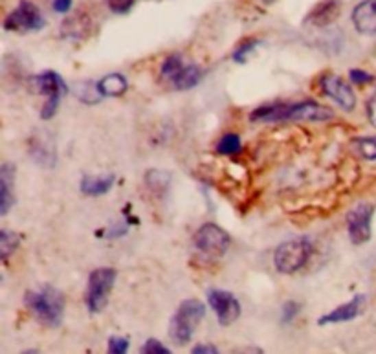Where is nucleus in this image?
I'll list each match as a JSON object with an SVG mask.
<instances>
[{
  "label": "nucleus",
  "mask_w": 376,
  "mask_h": 354,
  "mask_svg": "<svg viewBox=\"0 0 376 354\" xmlns=\"http://www.w3.org/2000/svg\"><path fill=\"white\" fill-rule=\"evenodd\" d=\"M334 113L325 105L316 102L296 103H266L250 114L252 121L277 123V121H329Z\"/></svg>",
  "instance_id": "nucleus-1"
},
{
  "label": "nucleus",
  "mask_w": 376,
  "mask_h": 354,
  "mask_svg": "<svg viewBox=\"0 0 376 354\" xmlns=\"http://www.w3.org/2000/svg\"><path fill=\"white\" fill-rule=\"evenodd\" d=\"M24 305L28 307L40 325L57 329L64 320L67 299L61 290H57L51 285H43L35 290H28L24 294Z\"/></svg>",
  "instance_id": "nucleus-2"
},
{
  "label": "nucleus",
  "mask_w": 376,
  "mask_h": 354,
  "mask_svg": "<svg viewBox=\"0 0 376 354\" xmlns=\"http://www.w3.org/2000/svg\"><path fill=\"white\" fill-rule=\"evenodd\" d=\"M206 316V305L198 299H185L178 305L169 323V336L176 345L184 347L191 342L193 334L197 331L198 323Z\"/></svg>",
  "instance_id": "nucleus-3"
},
{
  "label": "nucleus",
  "mask_w": 376,
  "mask_h": 354,
  "mask_svg": "<svg viewBox=\"0 0 376 354\" xmlns=\"http://www.w3.org/2000/svg\"><path fill=\"white\" fill-rule=\"evenodd\" d=\"M312 255V242L309 237H298L281 242L274 252L275 270L285 276H292L303 268Z\"/></svg>",
  "instance_id": "nucleus-4"
},
{
  "label": "nucleus",
  "mask_w": 376,
  "mask_h": 354,
  "mask_svg": "<svg viewBox=\"0 0 376 354\" xmlns=\"http://www.w3.org/2000/svg\"><path fill=\"white\" fill-rule=\"evenodd\" d=\"M116 270L114 268H96L89 276V287H86V309L92 314H99L105 310L116 283Z\"/></svg>",
  "instance_id": "nucleus-5"
},
{
  "label": "nucleus",
  "mask_w": 376,
  "mask_h": 354,
  "mask_svg": "<svg viewBox=\"0 0 376 354\" xmlns=\"http://www.w3.org/2000/svg\"><path fill=\"white\" fill-rule=\"evenodd\" d=\"M46 26V21L43 13L34 2L30 0H21L19 6L13 10L6 19H4V30L6 32H19V34H26V32H39Z\"/></svg>",
  "instance_id": "nucleus-6"
},
{
  "label": "nucleus",
  "mask_w": 376,
  "mask_h": 354,
  "mask_svg": "<svg viewBox=\"0 0 376 354\" xmlns=\"http://www.w3.org/2000/svg\"><path fill=\"white\" fill-rule=\"evenodd\" d=\"M195 246L197 250H200L206 255H211V257H220L228 252V248L231 244L230 233L220 228L219 224H213V222H206L197 230L195 233Z\"/></svg>",
  "instance_id": "nucleus-7"
},
{
  "label": "nucleus",
  "mask_w": 376,
  "mask_h": 354,
  "mask_svg": "<svg viewBox=\"0 0 376 354\" xmlns=\"http://www.w3.org/2000/svg\"><path fill=\"white\" fill-rule=\"evenodd\" d=\"M373 215H375V206L369 202L356 204L351 211L345 217V222H347V231L349 239L353 244L360 246V244H365V242L371 239V224H373Z\"/></svg>",
  "instance_id": "nucleus-8"
},
{
  "label": "nucleus",
  "mask_w": 376,
  "mask_h": 354,
  "mask_svg": "<svg viewBox=\"0 0 376 354\" xmlns=\"http://www.w3.org/2000/svg\"><path fill=\"white\" fill-rule=\"evenodd\" d=\"M320 88L321 94L331 97L332 102L336 103L338 107L345 110V113H351L356 107V94H354L353 86L345 83L336 73H323L320 78Z\"/></svg>",
  "instance_id": "nucleus-9"
},
{
  "label": "nucleus",
  "mask_w": 376,
  "mask_h": 354,
  "mask_svg": "<svg viewBox=\"0 0 376 354\" xmlns=\"http://www.w3.org/2000/svg\"><path fill=\"white\" fill-rule=\"evenodd\" d=\"M208 303L211 310L217 316L220 325H231L233 321L241 318V303L239 299L228 290H220V288H209L208 290Z\"/></svg>",
  "instance_id": "nucleus-10"
},
{
  "label": "nucleus",
  "mask_w": 376,
  "mask_h": 354,
  "mask_svg": "<svg viewBox=\"0 0 376 354\" xmlns=\"http://www.w3.org/2000/svg\"><path fill=\"white\" fill-rule=\"evenodd\" d=\"M30 156L34 158V162L40 167H54L57 162V151L54 138L48 132L37 130L32 140L28 141Z\"/></svg>",
  "instance_id": "nucleus-11"
},
{
  "label": "nucleus",
  "mask_w": 376,
  "mask_h": 354,
  "mask_svg": "<svg viewBox=\"0 0 376 354\" xmlns=\"http://www.w3.org/2000/svg\"><path fill=\"white\" fill-rule=\"evenodd\" d=\"M342 0H320L305 17V24H310L314 28H327L334 21H338L342 13Z\"/></svg>",
  "instance_id": "nucleus-12"
},
{
  "label": "nucleus",
  "mask_w": 376,
  "mask_h": 354,
  "mask_svg": "<svg viewBox=\"0 0 376 354\" xmlns=\"http://www.w3.org/2000/svg\"><path fill=\"white\" fill-rule=\"evenodd\" d=\"M351 21L354 30L367 37L376 35V0H362L353 10Z\"/></svg>",
  "instance_id": "nucleus-13"
},
{
  "label": "nucleus",
  "mask_w": 376,
  "mask_h": 354,
  "mask_svg": "<svg viewBox=\"0 0 376 354\" xmlns=\"http://www.w3.org/2000/svg\"><path fill=\"white\" fill-rule=\"evenodd\" d=\"M365 303L364 294H358L354 296L351 301L340 305L334 310H331L329 314L321 316L318 320V325H334V323H345V321H353L354 318H358V314L362 312V307Z\"/></svg>",
  "instance_id": "nucleus-14"
},
{
  "label": "nucleus",
  "mask_w": 376,
  "mask_h": 354,
  "mask_svg": "<svg viewBox=\"0 0 376 354\" xmlns=\"http://www.w3.org/2000/svg\"><path fill=\"white\" fill-rule=\"evenodd\" d=\"M30 83L34 84L35 92L39 94H46V96H67L68 86L64 83V79L54 70H45V72L37 73L30 79Z\"/></svg>",
  "instance_id": "nucleus-15"
},
{
  "label": "nucleus",
  "mask_w": 376,
  "mask_h": 354,
  "mask_svg": "<svg viewBox=\"0 0 376 354\" xmlns=\"http://www.w3.org/2000/svg\"><path fill=\"white\" fill-rule=\"evenodd\" d=\"M15 165L12 162H4L0 165V215L10 213L15 204L13 184H15Z\"/></svg>",
  "instance_id": "nucleus-16"
},
{
  "label": "nucleus",
  "mask_w": 376,
  "mask_h": 354,
  "mask_svg": "<svg viewBox=\"0 0 376 354\" xmlns=\"http://www.w3.org/2000/svg\"><path fill=\"white\" fill-rule=\"evenodd\" d=\"M114 182H116L114 174H99V176L84 174L81 178V184H79V189L86 197H102L113 189Z\"/></svg>",
  "instance_id": "nucleus-17"
},
{
  "label": "nucleus",
  "mask_w": 376,
  "mask_h": 354,
  "mask_svg": "<svg viewBox=\"0 0 376 354\" xmlns=\"http://www.w3.org/2000/svg\"><path fill=\"white\" fill-rule=\"evenodd\" d=\"M97 88H99L103 97H119L127 92L129 83H127V79H125L124 73L113 72L107 73L105 78H102L97 81Z\"/></svg>",
  "instance_id": "nucleus-18"
},
{
  "label": "nucleus",
  "mask_w": 376,
  "mask_h": 354,
  "mask_svg": "<svg viewBox=\"0 0 376 354\" xmlns=\"http://www.w3.org/2000/svg\"><path fill=\"white\" fill-rule=\"evenodd\" d=\"M202 68L197 64H187L182 68V72L171 81L176 91H191L200 81H202Z\"/></svg>",
  "instance_id": "nucleus-19"
},
{
  "label": "nucleus",
  "mask_w": 376,
  "mask_h": 354,
  "mask_svg": "<svg viewBox=\"0 0 376 354\" xmlns=\"http://www.w3.org/2000/svg\"><path fill=\"white\" fill-rule=\"evenodd\" d=\"M73 94L84 105H96L103 97L97 88V83H92V81H78L73 84Z\"/></svg>",
  "instance_id": "nucleus-20"
},
{
  "label": "nucleus",
  "mask_w": 376,
  "mask_h": 354,
  "mask_svg": "<svg viewBox=\"0 0 376 354\" xmlns=\"http://www.w3.org/2000/svg\"><path fill=\"white\" fill-rule=\"evenodd\" d=\"M145 184L152 193L162 195L171 186V174L167 171H162V169H149L145 173Z\"/></svg>",
  "instance_id": "nucleus-21"
},
{
  "label": "nucleus",
  "mask_w": 376,
  "mask_h": 354,
  "mask_svg": "<svg viewBox=\"0 0 376 354\" xmlns=\"http://www.w3.org/2000/svg\"><path fill=\"white\" fill-rule=\"evenodd\" d=\"M354 151L360 156L367 160V162H375L376 160V136H364V138H356L353 140Z\"/></svg>",
  "instance_id": "nucleus-22"
},
{
  "label": "nucleus",
  "mask_w": 376,
  "mask_h": 354,
  "mask_svg": "<svg viewBox=\"0 0 376 354\" xmlns=\"http://www.w3.org/2000/svg\"><path fill=\"white\" fill-rule=\"evenodd\" d=\"M241 136L237 134V132H226L219 140V143H217V152L224 154V156H231V154H237V152L241 151Z\"/></svg>",
  "instance_id": "nucleus-23"
},
{
  "label": "nucleus",
  "mask_w": 376,
  "mask_h": 354,
  "mask_svg": "<svg viewBox=\"0 0 376 354\" xmlns=\"http://www.w3.org/2000/svg\"><path fill=\"white\" fill-rule=\"evenodd\" d=\"M19 241H21V239H19L17 233H13V231L8 230L0 231V257H2L4 263L10 259L12 253H15V250L19 248Z\"/></svg>",
  "instance_id": "nucleus-24"
},
{
  "label": "nucleus",
  "mask_w": 376,
  "mask_h": 354,
  "mask_svg": "<svg viewBox=\"0 0 376 354\" xmlns=\"http://www.w3.org/2000/svg\"><path fill=\"white\" fill-rule=\"evenodd\" d=\"M184 59H182V56L180 54H173V56H169L165 61H163L162 64V78L163 79H169V81H173L176 75H178L180 72H182V68H184Z\"/></svg>",
  "instance_id": "nucleus-25"
},
{
  "label": "nucleus",
  "mask_w": 376,
  "mask_h": 354,
  "mask_svg": "<svg viewBox=\"0 0 376 354\" xmlns=\"http://www.w3.org/2000/svg\"><path fill=\"white\" fill-rule=\"evenodd\" d=\"M259 45H261V40L259 39H244L242 43H239L235 50H233V61L239 62V64L246 62L248 54H252Z\"/></svg>",
  "instance_id": "nucleus-26"
},
{
  "label": "nucleus",
  "mask_w": 376,
  "mask_h": 354,
  "mask_svg": "<svg viewBox=\"0 0 376 354\" xmlns=\"http://www.w3.org/2000/svg\"><path fill=\"white\" fill-rule=\"evenodd\" d=\"M299 310H301V305L298 303V301H287V303L281 307V321L285 323V325H288V323H292L296 318H298Z\"/></svg>",
  "instance_id": "nucleus-27"
},
{
  "label": "nucleus",
  "mask_w": 376,
  "mask_h": 354,
  "mask_svg": "<svg viewBox=\"0 0 376 354\" xmlns=\"http://www.w3.org/2000/svg\"><path fill=\"white\" fill-rule=\"evenodd\" d=\"M62 96H48L46 103L40 108V118L43 119H51L57 114L59 107H61Z\"/></svg>",
  "instance_id": "nucleus-28"
},
{
  "label": "nucleus",
  "mask_w": 376,
  "mask_h": 354,
  "mask_svg": "<svg viewBox=\"0 0 376 354\" xmlns=\"http://www.w3.org/2000/svg\"><path fill=\"white\" fill-rule=\"evenodd\" d=\"M108 353L110 354H125L129 351V340L121 336L108 338Z\"/></svg>",
  "instance_id": "nucleus-29"
},
{
  "label": "nucleus",
  "mask_w": 376,
  "mask_h": 354,
  "mask_svg": "<svg viewBox=\"0 0 376 354\" xmlns=\"http://www.w3.org/2000/svg\"><path fill=\"white\" fill-rule=\"evenodd\" d=\"M141 353L145 354H169V351L162 342H158L156 338H151V340H147L143 345H141Z\"/></svg>",
  "instance_id": "nucleus-30"
},
{
  "label": "nucleus",
  "mask_w": 376,
  "mask_h": 354,
  "mask_svg": "<svg viewBox=\"0 0 376 354\" xmlns=\"http://www.w3.org/2000/svg\"><path fill=\"white\" fill-rule=\"evenodd\" d=\"M136 0H108V8L110 12L116 13V15H125L129 13L132 8H134Z\"/></svg>",
  "instance_id": "nucleus-31"
},
{
  "label": "nucleus",
  "mask_w": 376,
  "mask_h": 354,
  "mask_svg": "<svg viewBox=\"0 0 376 354\" xmlns=\"http://www.w3.org/2000/svg\"><path fill=\"white\" fill-rule=\"evenodd\" d=\"M349 78H351L353 84H365L373 81V75H371V73L364 72V70H358V68H353V70L349 72Z\"/></svg>",
  "instance_id": "nucleus-32"
},
{
  "label": "nucleus",
  "mask_w": 376,
  "mask_h": 354,
  "mask_svg": "<svg viewBox=\"0 0 376 354\" xmlns=\"http://www.w3.org/2000/svg\"><path fill=\"white\" fill-rule=\"evenodd\" d=\"M365 110H367V118H369L371 125L376 129V92L369 97V102L365 105Z\"/></svg>",
  "instance_id": "nucleus-33"
},
{
  "label": "nucleus",
  "mask_w": 376,
  "mask_h": 354,
  "mask_svg": "<svg viewBox=\"0 0 376 354\" xmlns=\"http://www.w3.org/2000/svg\"><path fill=\"white\" fill-rule=\"evenodd\" d=\"M191 353H195V354H215V353H219V349L215 347V345H211V343H198V345H195V347L191 349Z\"/></svg>",
  "instance_id": "nucleus-34"
},
{
  "label": "nucleus",
  "mask_w": 376,
  "mask_h": 354,
  "mask_svg": "<svg viewBox=\"0 0 376 354\" xmlns=\"http://www.w3.org/2000/svg\"><path fill=\"white\" fill-rule=\"evenodd\" d=\"M72 8V0H54V12L68 13Z\"/></svg>",
  "instance_id": "nucleus-35"
}]
</instances>
